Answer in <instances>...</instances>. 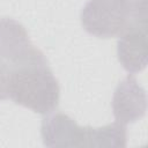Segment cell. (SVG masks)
I'll return each instance as SVG.
<instances>
[{
  "label": "cell",
  "instance_id": "obj_3",
  "mask_svg": "<svg viewBox=\"0 0 148 148\" xmlns=\"http://www.w3.org/2000/svg\"><path fill=\"white\" fill-rule=\"evenodd\" d=\"M117 56L120 65L131 74L143 71L147 66V13L140 10L128 28L119 36Z\"/></svg>",
  "mask_w": 148,
  "mask_h": 148
},
{
  "label": "cell",
  "instance_id": "obj_4",
  "mask_svg": "<svg viewBox=\"0 0 148 148\" xmlns=\"http://www.w3.org/2000/svg\"><path fill=\"white\" fill-rule=\"evenodd\" d=\"M111 105L116 121L123 125L135 123L147 110L146 90L133 75H128L116 87Z\"/></svg>",
  "mask_w": 148,
  "mask_h": 148
},
{
  "label": "cell",
  "instance_id": "obj_1",
  "mask_svg": "<svg viewBox=\"0 0 148 148\" xmlns=\"http://www.w3.org/2000/svg\"><path fill=\"white\" fill-rule=\"evenodd\" d=\"M7 66L8 97L15 104L40 114H50L58 108L59 83L39 49L28 59Z\"/></svg>",
  "mask_w": 148,
  "mask_h": 148
},
{
  "label": "cell",
  "instance_id": "obj_2",
  "mask_svg": "<svg viewBox=\"0 0 148 148\" xmlns=\"http://www.w3.org/2000/svg\"><path fill=\"white\" fill-rule=\"evenodd\" d=\"M143 8L145 0H89L81 9V24L95 37L112 38L120 36Z\"/></svg>",
  "mask_w": 148,
  "mask_h": 148
},
{
  "label": "cell",
  "instance_id": "obj_6",
  "mask_svg": "<svg viewBox=\"0 0 148 148\" xmlns=\"http://www.w3.org/2000/svg\"><path fill=\"white\" fill-rule=\"evenodd\" d=\"M37 50L18 21L0 17V60L7 65H15L31 57Z\"/></svg>",
  "mask_w": 148,
  "mask_h": 148
},
{
  "label": "cell",
  "instance_id": "obj_5",
  "mask_svg": "<svg viewBox=\"0 0 148 148\" xmlns=\"http://www.w3.org/2000/svg\"><path fill=\"white\" fill-rule=\"evenodd\" d=\"M40 135L46 147H86L87 127L79 126L74 119L65 113H50L42 121Z\"/></svg>",
  "mask_w": 148,
  "mask_h": 148
},
{
  "label": "cell",
  "instance_id": "obj_7",
  "mask_svg": "<svg viewBox=\"0 0 148 148\" xmlns=\"http://www.w3.org/2000/svg\"><path fill=\"white\" fill-rule=\"evenodd\" d=\"M127 131L125 125L116 121L102 127L87 126L86 147L92 148H124L126 147Z\"/></svg>",
  "mask_w": 148,
  "mask_h": 148
},
{
  "label": "cell",
  "instance_id": "obj_8",
  "mask_svg": "<svg viewBox=\"0 0 148 148\" xmlns=\"http://www.w3.org/2000/svg\"><path fill=\"white\" fill-rule=\"evenodd\" d=\"M7 79H8V66L6 62L0 60V102L8 97Z\"/></svg>",
  "mask_w": 148,
  "mask_h": 148
}]
</instances>
